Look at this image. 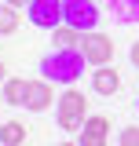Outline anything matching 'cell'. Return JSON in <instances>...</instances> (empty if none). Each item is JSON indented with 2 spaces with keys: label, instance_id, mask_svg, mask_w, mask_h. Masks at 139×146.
Listing matches in <instances>:
<instances>
[{
  "label": "cell",
  "instance_id": "obj_1",
  "mask_svg": "<svg viewBox=\"0 0 139 146\" xmlns=\"http://www.w3.org/2000/svg\"><path fill=\"white\" fill-rule=\"evenodd\" d=\"M84 55L81 48H55L51 55L40 58V77L51 80V84H73L81 73H84Z\"/></svg>",
  "mask_w": 139,
  "mask_h": 146
},
{
  "label": "cell",
  "instance_id": "obj_2",
  "mask_svg": "<svg viewBox=\"0 0 139 146\" xmlns=\"http://www.w3.org/2000/svg\"><path fill=\"white\" fill-rule=\"evenodd\" d=\"M55 110H59V128L62 131H81L84 128V110H88V102H84V91H77V88H66L62 91V99L55 102Z\"/></svg>",
  "mask_w": 139,
  "mask_h": 146
},
{
  "label": "cell",
  "instance_id": "obj_3",
  "mask_svg": "<svg viewBox=\"0 0 139 146\" xmlns=\"http://www.w3.org/2000/svg\"><path fill=\"white\" fill-rule=\"evenodd\" d=\"M62 22L81 29V33H92L99 26V7L95 0H62Z\"/></svg>",
  "mask_w": 139,
  "mask_h": 146
},
{
  "label": "cell",
  "instance_id": "obj_4",
  "mask_svg": "<svg viewBox=\"0 0 139 146\" xmlns=\"http://www.w3.org/2000/svg\"><path fill=\"white\" fill-rule=\"evenodd\" d=\"M26 15L37 29H55V26H62V0H29Z\"/></svg>",
  "mask_w": 139,
  "mask_h": 146
},
{
  "label": "cell",
  "instance_id": "obj_5",
  "mask_svg": "<svg viewBox=\"0 0 139 146\" xmlns=\"http://www.w3.org/2000/svg\"><path fill=\"white\" fill-rule=\"evenodd\" d=\"M81 55H84L92 66H110V58H114V40L106 33H84L81 36Z\"/></svg>",
  "mask_w": 139,
  "mask_h": 146
},
{
  "label": "cell",
  "instance_id": "obj_6",
  "mask_svg": "<svg viewBox=\"0 0 139 146\" xmlns=\"http://www.w3.org/2000/svg\"><path fill=\"white\" fill-rule=\"evenodd\" d=\"M55 102V91H51V80H29V88H26V110H33V113H44V110Z\"/></svg>",
  "mask_w": 139,
  "mask_h": 146
},
{
  "label": "cell",
  "instance_id": "obj_7",
  "mask_svg": "<svg viewBox=\"0 0 139 146\" xmlns=\"http://www.w3.org/2000/svg\"><path fill=\"white\" fill-rule=\"evenodd\" d=\"M106 131H110L106 117H88L84 128L77 131V146H106Z\"/></svg>",
  "mask_w": 139,
  "mask_h": 146
},
{
  "label": "cell",
  "instance_id": "obj_8",
  "mask_svg": "<svg viewBox=\"0 0 139 146\" xmlns=\"http://www.w3.org/2000/svg\"><path fill=\"white\" fill-rule=\"evenodd\" d=\"M117 88H121L117 70H114V66H95V73H92V91H95V95H114Z\"/></svg>",
  "mask_w": 139,
  "mask_h": 146
},
{
  "label": "cell",
  "instance_id": "obj_9",
  "mask_svg": "<svg viewBox=\"0 0 139 146\" xmlns=\"http://www.w3.org/2000/svg\"><path fill=\"white\" fill-rule=\"evenodd\" d=\"M26 88H29V80H22V77L4 80V102L7 106H26Z\"/></svg>",
  "mask_w": 139,
  "mask_h": 146
},
{
  "label": "cell",
  "instance_id": "obj_10",
  "mask_svg": "<svg viewBox=\"0 0 139 146\" xmlns=\"http://www.w3.org/2000/svg\"><path fill=\"white\" fill-rule=\"evenodd\" d=\"M81 29H73V26H66V22H62V26H55L51 29V44L55 48H81Z\"/></svg>",
  "mask_w": 139,
  "mask_h": 146
},
{
  "label": "cell",
  "instance_id": "obj_11",
  "mask_svg": "<svg viewBox=\"0 0 139 146\" xmlns=\"http://www.w3.org/2000/svg\"><path fill=\"white\" fill-rule=\"evenodd\" d=\"M26 135H29V128L22 124V121H7V124H0V143H4V146H22V143H26Z\"/></svg>",
  "mask_w": 139,
  "mask_h": 146
},
{
  "label": "cell",
  "instance_id": "obj_12",
  "mask_svg": "<svg viewBox=\"0 0 139 146\" xmlns=\"http://www.w3.org/2000/svg\"><path fill=\"white\" fill-rule=\"evenodd\" d=\"M18 29V7H11V4H0V36L15 33Z\"/></svg>",
  "mask_w": 139,
  "mask_h": 146
},
{
  "label": "cell",
  "instance_id": "obj_13",
  "mask_svg": "<svg viewBox=\"0 0 139 146\" xmlns=\"http://www.w3.org/2000/svg\"><path fill=\"white\" fill-rule=\"evenodd\" d=\"M121 22H139V0H110Z\"/></svg>",
  "mask_w": 139,
  "mask_h": 146
},
{
  "label": "cell",
  "instance_id": "obj_14",
  "mask_svg": "<svg viewBox=\"0 0 139 146\" xmlns=\"http://www.w3.org/2000/svg\"><path fill=\"white\" fill-rule=\"evenodd\" d=\"M121 146H139V128L136 124H128V128H121V139H117Z\"/></svg>",
  "mask_w": 139,
  "mask_h": 146
},
{
  "label": "cell",
  "instance_id": "obj_15",
  "mask_svg": "<svg viewBox=\"0 0 139 146\" xmlns=\"http://www.w3.org/2000/svg\"><path fill=\"white\" fill-rule=\"evenodd\" d=\"M128 58H132V66H139V40L132 44V51H128Z\"/></svg>",
  "mask_w": 139,
  "mask_h": 146
},
{
  "label": "cell",
  "instance_id": "obj_16",
  "mask_svg": "<svg viewBox=\"0 0 139 146\" xmlns=\"http://www.w3.org/2000/svg\"><path fill=\"white\" fill-rule=\"evenodd\" d=\"M4 4H11V7H26L29 0H4Z\"/></svg>",
  "mask_w": 139,
  "mask_h": 146
},
{
  "label": "cell",
  "instance_id": "obj_17",
  "mask_svg": "<svg viewBox=\"0 0 139 146\" xmlns=\"http://www.w3.org/2000/svg\"><path fill=\"white\" fill-rule=\"evenodd\" d=\"M0 80H4V62H0Z\"/></svg>",
  "mask_w": 139,
  "mask_h": 146
},
{
  "label": "cell",
  "instance_id": "obj_18",
  "mask_svg": "<svg viewBox=\"0 0 139 146\" xmlns=\"http://www.w3.org/2000/svg\"><path fill=\"white\" fill-rule=\"evenodd\" d=\"M59 146H77V143H59Z\"/></svg>",
  "mask_w": 139,
  "mask_h": 146
},
{
  "label": "cell",
  "instance_id": "obj_19",
  "mask_svg": "<svg viewBox=\"0 0 139 146\" xmlns=\"http://www.w3.org/2000/svg\"><path fill=\"white\" fill-rule=\"evenodd\" d=\"M136 106H139V99H136Z\"/></svg>",
  "mask_w": 139,
  "mask_h": 146
}]
</instances>
